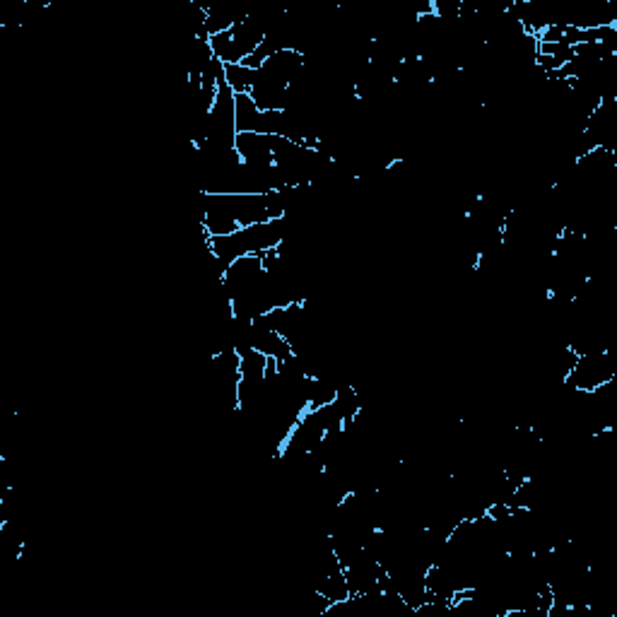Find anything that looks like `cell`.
I'll use <instances>...</instances> for the list:
<instances>
[{
  "instance_id": "1",
  "label": "cell",
  "mask_w": 617,
  "mask_h": 617,
  "mask_svg": "<svg viewBox=\"0 0 617 617\" xmlns=\"http://www.w3.org/2000/svg\"><path fill=\"white\" fill-rule=\"evenodd\" d=\"M266 22L268 15H251L244 22H239L237 27L227 29V32L208 37L210 51L220 63L225 66H237L244 63L254 51L261 46V41L266 39Z\"/></svg>"
},
{
  "instance_id": "2",
  "label": "cell",
  "mask_w": 617,
  "mask_h": 617,
  "mask_svg": "<svg viewBox=\"0 0 617 617\" xmlns=\"http://www.w3.org/2000/svg\"><path fill=\"white\" fill-rule=\"evenodd\" d=\"M613 379H617V357L615 352L608 348L577 355V360H574L572 369H569L567 376L562 379V384L567 386L569 391L593 393L601 389V386L610 384Z\"/></svg>"
},
{
  "instance_id": "3",
  "label": "cell",
  "mask_w": 617,
  "mask_h": 617,
  "mask_svg": "<svg viewBox=\"0 0 617 617\" xmlns=\"http://www.w3.org/2000/svg\"><path fill=\"white\" fill-rule=\"evenodd\" d=\"M273 143H275V135L237 133V140H234V150H237L239 160H242L246 167L273 169L275 167Z\"/></svg>"
},
{
  "instance_id": "4",
  "label": "cell",
  "mask_w": 617,
  "mask_h": 617,
  "mask_svg": "<svg viewBox=\"0 0 617 617\" xmlns=\"http://www.w3.org/2000/svg\"><path fill=\"white\" fill-rule=\"evenodd\" d=\"M266 111L256 107L249 94H237V133H263Z\"/></svg>"
},
{
  "instance_id": "5",
  "label": "cell",
  "mask_w": 617,
  "mask_h": 617,
  "mask_svg": "<svg viewBox=\"0 0 617 617\" xmlns=\"http://www.w3.org/2000/svg\"><path fill=\"white\" fill-rule=\"evenodd\" d=\"M225 82L232 87L234 94H249L256 82V70L237 63V66H225Z\"/></svg>"
}]
</instances>
